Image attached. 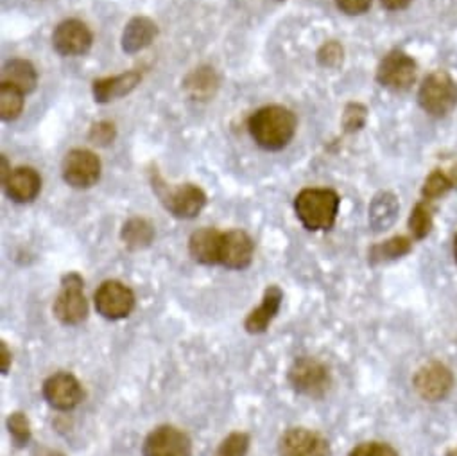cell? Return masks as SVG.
<instances>
[{"mask_svg":"<svg viewBox=\"0 0 457 456\" xmlns=\"http://www.w3.org/2000/svg\"><path fill=\"white\" fill-rule=\"evenodd\" d=\"M253 140L268 151L284 149L296 131V117L284 106H266L255 112L248 122Z\"/></svg>","mask_w":457,"mask_h":456,"instance_id":"obj_1","label":"cell"},{"mask_svg":"<svg viewBox=\"0 0 457 456\" xmlns=\"http://www.w3.org/2000/svg\"><path fill=\"white\" fill-rule=\"evenodd\" d=\"M295 210L307 231H328L337 217L339 196L330 189H303L295 199Z\"/></svg>","mask_w":457,"mask_h":456,"instance_id":"obj_2","label":"cell"},{"mask_svg":"<svg viewBox=\"0 0 457 456\" xmlns=\"http://www.w3.org/2000/svg\"><path fill=\"white\" fill-rule=\"evenodd\" d=\"M153 189L158 194L163 207L176 217L190 219L195 217L206 205V194L194 183L169 185L160 176L153 180Z\"/></svg>","mask_w":457,"mask_h":456,"instance_id":"obj_3","label":"cell"},{"mask_svg":"<svg viewBox=\"0 0 457 456\" xmlns=\"http://www.w3.org/2000/svg\"><path fill=\"white\" fill-rule=\"evenodd\" d=\"M418 101L427 114L443 117L457 105V85L446 72L437 71L430 74L420 87Z\"/></svg>","mask_w":457,"mask_h":456,"instance_id":"obj_4","label":"cell"},{"mask_svg":"<svg viewBox=\"0 0 457 456\" xmlns=\"http://www.w3.org/2000/svg\"><path fill=\"white\" fill-rule=\"evenodd\" d=\"M54 315L65 325H78L88 317V302L83 293V279L69 274L62 281V291L54 302Z\"/></svg>","mask_w":457,"mask_h":456,"instance_id":"obj_5","label":"cell"},{"mask_svg":"<svg viewBox=\"0 0 457 456\" xmlns=\"http://www.w3.org/2000/svg\"><path fill=\"white\" fill-rule=\"evenodd\" d=\"M135 308V293L119 281H106L96 291V309L106 320L129 317Z\"/></svg>","mask_w":457,"mask_h":456,"instance_id":"obj_6","label":"cell"},{"mask_svg":"<svg viewBox=\"0 0 457 456\" xmlns=\"http://www.w3.org/2000/svg\"><path fill=\"white\" fill-rule=\"evenodd\" d=\"M289 383L300 393L320 397L330 384L328 370L323 363L312 358H300L289 370Z\"/></svg>","mask_w":457,"mask_h":456,"instance_id":"obj_7","label":"cell"},{"mask_svg":"<svg viewBox=\"0 0 457 456\" xmlns=\"http://www.w3.org/2000/svg\"><path fill=\"white\" fill-rule=\"evenodd\" d=\"M101 178V160L88 149H72L63 158V180L76 189H88Z\"/></svg>","mask_w":457,"mask_h":456,"instance_id":"obj_8","label":"cell"},{"mask_svg":"<svg viewBox=\"0 0 457 456\" xmlns=\"http://www.w3.org/2000/svg\"><path fill=\"white\" fill-rule=\"evenodd\" d=\"M190 438L174 426H160L144 442L142 456H190Z\"/></svg>","mask_w":457,"mask_h":456,"instance_id":"obj_9","label":"cell"},{"mask_svg":"<svg viewBox=\"0 0 457 456\" xmlns=\"http://www.w3.org/2000/svg\"><path fill=\"white\" fill-rule=\"evenodd\" d=\"M278 452L280 456H330V445L316 431L293 427L280 438Z\"/></svg>","mask_w":457,"mask_h":456,"instance_id":"obj_10","label":"cell"},{"mask_svg":"<svg viewBox=\"0 0 457 456\" xmlns=\"http://www.w3.org/2000/svg\"><path fill=\"white\" fill-rule=\"evenodd\" d=\"M377 80L391 90H407L416 81V63L405 53L393 51L380 62Z\"/></svg>","mask_w":457,"mask_h":456,"instance_id":"obj_11","label":"cell"},{"mask_svg":"<svg viewBox=\"0 0 457 456\" xmlns=\"http://www.w3.org/2000/svg\"><path fill=\"white\" fill-rule=\"evenodd\" d=\"M44 397L54 410L69 411L81 402L83 388L72 374L62 372L44 383Z\"/></svg>","mask_w":457,"mask_h":456,"instance_id":"obj_12","label":"cell"},{"mask_svg":"<svg viewBox=\"0 0 457 456\" xmlns=\"http://www.w3.org/2000/svg\"><path fill=\"white\" fill-rule=\"evenodd\" d=\"M53 46L62 56H79L90 51L92 33L79 21H65L54 30Z\"/></svg>","mask_w":457,"mask_h":456,"instance_id":"obj_13","label":"cell"},{"mask_svg":"<svg viewBox=\"0 0 457 456\" xmlns=\"http://www.w3.org/2000/svg\"><path fill=\"white\" fill-rule=\"evenodd\" d=\"M255 245L252 238L243 231H232L222 234L219 265L230 270H245L253 261Z\"/></svg>","mask_w":457,"mask_h":456,"instance_id":"obj_14","label":"cell"},{"mask_svg":"<svg viewBox=\"0 0 457 456\" xmlns=\"http://www.w3.org/2000/svg\"><path fill=\"white\" fill-rule=\"evenodd\" d=\"M452 372L441 363H430L414 376V388L427 401H441L452 390Z\"/></svg>","mask_w":457,"mask_h":456,"instance_id":"obj_15","label":"cell"},{"mask_svg":"<svg viewBox=\"0 0 457 456\" xmlns=\"http://www.w3.org/2000/svg\"><path fill=\"white\" fill-rule=\"evenodd\" d=\"M3 183L8 198L17 203L33 201L42 189V178L33 167H17L10 171Z\"/></svg>","mask_w":457,"mask_h":456,"instance_id":"obj_16","label":"cell"},{"mask_svg":"<svg viewBox=\"0 0 457 456\" xmlns=\"http://www.w3.org/2000/svg\"><path fill=\"white\" fill-rule=\"evenodd\" d=\"M220 245H222V232L215 231V228H201V231L190 236L188 252L194 261L212 266V265H219Z\"/></svg>","mask_w":457,"mask_h":456,"instance_id":"obj_17","label":"cell"},{"mask_svg":"<svg viewBox=\"0 0 457 456\" xmlns=\"http://www.w3.org/2000/svg\"><path fill=\"white\" fill-rule=\"evenodd\" d=\"M282 299H284L282 290L278 286H270L264 293L262 304L248 315V318L245 322L246 331L252 333V334L264 333L270 327V324L273 322V318L278 315V309L282 306Z\"/></svg>","mask_w":457,"mask_h":456,"instance_id":"obj_18","label":"cell"},{"mask_svg":"<svg viewBox=\"0 0 457 456\" xmlns=\"http://www.w3.org/2000/svg\"><path fill=\"white\" fill-rule=\"evenodd\" d=\"M142 76L137 71H129L113 78H104L94 81V97L97 103H110L129 94L138 83Z\"/></svg>","mask_w":457,"mask_h":456,"instance_id":"obj_19","label":"cell"},{"mask_svg":"<svg viewBox=\"0 0 457 456\" xmlns=\"http://www.w3.org/2000/svg\"><path fill=\"white\" fill-rule=\"evenodd\" d=\"M156 33L158 30L153 21L145 17H137L126 26L122 33V49L129 55L138 53L154 40Z\"/></svg>","mask_w":457,"mask_h":456,"instance_id":"obj_20","label":"cell"},{"mask_svg":"<svg viewBox=\"0 0 457 456\" xmlns=\"http://www.w3.org/2000/svg\"><path fill=\"white\" fill-rule=\"evenodd\" d=\"M3 83L17 89L19 92L31 94L37 89L38 76L35 67L26 60H12L3 69Z\"/></svg>","mask_w":457,"mask_h":456,"instance_id":"obj_21","label":"cell"},{"mask_svg":"<svg viewBox=\"0 0 457 456\" xmlns=\"http://www.w3.org/2000/svg\"><path fill=\"white\" fill-rule=\"evenodd\" d=\"M153 238H154L153 226L140 217L129 219L122 228V240L131 250H140L149 247Z\"/></svg>","mask_w":457,"mask_h":456,"instance_id":"obj_22","label":"cell"},{"mask_svg":"<svg viewBox=\"0 0 457 456\" xmlns=\"http://www.w3.org/2000/svg\"><path fill=\"white\" fill-rule=\"evenodd\" d=\"M24 108V94L10 85H0V117L10 122L15 121Z\"/></svg>","mask_w":457,"mask_h":456,"instance_id":"obj_23","label":"cell"},{"mask_svg":"<svg viewBox=\"0 0 457 456\" xmlns=\"http://www.w3.org/2000/svg\"><path fill=\"white\" fill-rule=\"evenodd\" d=\"M396 214V201L391 194H380L378 198H375L373 205H371V223L380 231V228H386Z\"/></svg>","mask_w":457,"mask_h":456,"instance_id":"obj_24","label":"cell"},{"mask_svg":"<svg viewBox=\"0 0 457 456\" xmlns=\"http://www.w3.org/2000/svg\"><path fill=\"white\" fill-rule=\"evenodd\" d=\"M411 250V243L407 238H393L382 245L373 247L371 250V261L378 263V261H391L396 258L405 256Z\"/></svg>","mask_w":457,"mask_h":456,"instance_id":"obj_25","label":"cell"},{"mask_svg":"<svg viewBox=\"0 0 457 456\" xmlns=\"http://www.w3.org/2000/svg\"><path fill=\"white\" fill-rule=\"evenodd\" d=\"M250 447V436L246 433H232L217 447L213 456H246Z\"/></svg>","mask_w":457,"mask_h":456,"instance_id":"obj_26","label":"cell"},{"mask_svg":"<svg viewBox=\"0 0 457 456\" xmlns=\"http://www.w3.org/2000/svg\"><path fill=\"white\" fill-rule=\"evenodd\" d=\"M409 226L412 234L421 240L430 232V226H432V214L427 203H418L416 208L412 210V215L409 219Z\"/></svg>","mask_w":457,"mask_h":456,"instance_id":"obj_27","label":"cell"},{"mask_svg":"<svg viewBox=\"0 0 457 456\" xmlns=\"http://www.w3.org/2000/svg\"><path fill=\"white\" fill-rule=\"evenodd\" d=\"M8 427H10V433L19 447L26 445L31 440V424L24 413H21V411L12 413L8 418Z\"/></svg>","mask_w":457,"mask_h":456,"instance_id":"obj_28","label":"cell"},{"mask_svg":"<svg viewBox=\"0 0 457 456\" xmlns=\"http://www.w3.org/2000/svg\"><path fill=\"white\" fill-rule=\"evenodd\" d=\"M450 187H453V180L448 178L445 173L441 171H436L428 176V180L425 182V187H423V196L427 199H434L441 194H445Z\"/></svg>","mask_w":457,"mask_h":456,"instance_id":"obj_29","label":"cell"},{"mask_svg":"<svg viewBox=\"0 0 457 456\" xmlns=\"http://www.w3.org/2000/svg\"><path fill=\"white\" fill-rule=\"evenodd\" d=\"M350 456H398V452L382 442H364L357 445Z\"/></svg>","mask_w":457,"mask_h":456,"instance_id":"obj_30","label":"cell"},{"mask_svg":"<svg viewBox=\"0 0 457 456\" xmlns=\"http://www.w3.org/2000/svg\"><path fill=\"white\" fill-rule=\"evenodd\" d=\"M366 121V110L361 105H350L345 112V128L346 131L359 130Z\"/></svg>","mask_w":457,"mask_h":456,"instance_id":"obj_31","label":"cell"},{"mask_svg":"<svg viewBox=\"0 0 457 456\" xmlns=\"http://www.w3.org/2000/svg\"><path fill=\"white\" fill-rule=\"evenodd\" d=\"M115 139V126L110 124V122H99L92 128L90 131V140L94 144H101V146H106L110 144L112 140Z\"/></svg>","mask_w":457,"mask_h":456,"instance_id":"obj_32","label":"cell"},{"mask_svg":"<svg viewBox=\"0 0 457 456\" xmlns=\"http://www.w3.org/2000/svg\"><path fill=\"white\" fill-rule=\"evenodd\" d=\"M318 60L321 65L325 67H332V65H337L341 60H343V49L337 46V44H327L320 55H318Z\"/></svg>","mask_w":457,"mask_h":456,"instance_id":"obj_33","label":"cell"},{"mask_svg":"<svg viewBox=\"0 0 457 456\" xmlns=\"http://www.w3.org/2000/svg\"><path fill=\"white\" fill-rule=\"evenodd\" d=\"M336 4L346 15H362L370 10L371 0H336Z\"/></svg>","mask_w":457,"mask_h":456,"instance_id":"obj_34","label":"cell"},{"mask_svg":"<svg viewBox=\"0 0 457 456\" xmlns=\"http://www.w3.org/2000/svg\"><path fill=\"white\" fill-rule=\"evenodd\" d=\"M12 367V352L8 350V345L3 342L0 343V370H3V374H8Z\"/></svg>","mask_w":457,"mask_h":456,"instance_id":"obj_35","label":"cell"},{"mask_svg":"<svg viewBox=\"0 0 457 456\" xmlns=\"http://www.w3.org/2000/svg\"><path fill=\"white\" fill-rule=\"evenodd\" d=\"M411 0H380V4L389 12H398L409 6Z\"/></svg>","mask_w":457,"mask_h":456,"instance_id":"obj_36","label":"cell"},{"mask_svg":"<svg viewBox=\"0 0 457 456\" xmlns=\"http://www.w3.org/2000/svg\"><path fill=\"white\" fill-rule=\"evenodd\" d=\"M35 456H63V454H60L56 451H51V449H40Z\"/></svg>","mask_w":457,"mask_h":456,"instance_id":"obj_37","label":"cell"},{"mask_svg":"<svg viewBox=\"0 0 457 456\" xmlns=\"http://www.w3.org/2000/svg\"><path fill=\"white\" fill-rule=\"evenodd\" d=\"M453 256H455V261H457V236H455V241H453Z\"/></svg>","mask_w":457,"mask_h":456,"instance_id":"obj_38","label":"cell"}]
</instances>
